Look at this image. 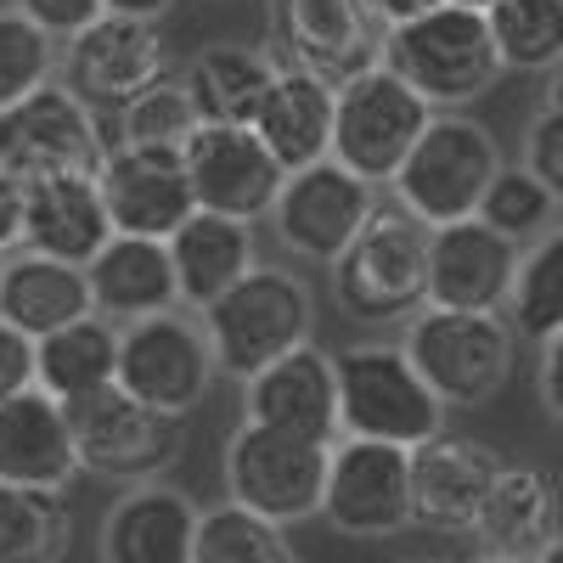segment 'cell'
Masks as SVG:
<instances>
[{
	"label": "cell",
	"instance_id": "obj_1",
	"mask_svg": "<svg viewBox=\"0 0 563 563\" xmlns=\"http://www.w3.org/2000/svg\"><path fill=\"white\" fill-rule=\"evenodd\" d=\"M378 63L395 79H406L434 113H456L467 102L490 97L496 79L507 74L501 57H496L490 18L474 12V7H451V0L384 29Z\"/></svg>",
	"mask_w": 563,
	"mask_h": 563
},
{
	"label": "cell",
	"instance_id": "obj_2",
	"mask_svg": "<svg viewBox=\"0 0 563 563\" xmlns=\"http://www.w3.org/2000/svg\"><path fill=\"white\" fill-rule=\"evenodd\" d=\"M429 238L434 225H422L400 203H378L372 220L355 231V243L327 265V288L333 305L350 321H411L429 305Z\"/></svg>",
	"mask_w": 563,
	"mask_h": 563
},
{
	"label": "cell",
	"instance_id": "obj_3",
	"mask_svg": "<svg viewBox=\"0 0 563 563\" xmlns=\"http://www.w3.org/2000/svg\"><path fill=\"white\" fill-rule=\"evenodd\" d=\"M214 344V366L225 378L249 384L254 372H265L271 361H282L288 350L316 339V294L310 282L288 265H254L243 271L231 288L198 310Z\"/></svg>",
	"mask_w": 563,
	"mask_h": 563
},
{
	"label": "cell",
	"instance_id": "obj_4",
	"mask_svg": "<svg viewBox=\"0 0 563 563\" xmlns=\"http://www.w3.org/2000/svg\"><path fill=\"white\" fill-rule=\"evenodd\" d=\"M406 361L422 372L445 411H479L490 406L519 366V333L501 310H434L422 305L406 321L400 339Z\"/></svg>",
	"mask_w": 563,
	"mask_h": 563
},
{
	"label": "cell",
	"instance_id": "obj_5",
	"mask_svg": "<svg viewBox=\"0 0 563 563\" xmlns=\"http://www.w3.org/2000/svg\"><path fill=\"white\" fill-rule=\"evenodd\" d=\"M333 372H339V434L350 440H384L417 451L451 417L400 344H344L333 350Z\"/></svg>",
	"mask_w": 563,
	"mask_h": 563
},
{
	"label": "cell",
	"instance_id": "obj_6",
	"mask_svg": "<svg viewBox=\"0 0 563 563\" xmlns=\"http://www.w3.org/2000/svg\"><path fill=\"white\" fill-rule=\"evenodd\" d=\"M501 141L485 119L474 113H434L429 130L417 135V147L406 153V164L395 169L389 192L400 209H411L422 225H451L479 214L485 186L501 169Z\"/></svg>",
	"mask_w": 563,
	"mask_h": 563
},
{
	"label": "cell",
	"instance_id": "obj_7",
	"mask_svg": "<svg viewBox=\"0 0 563 563\" xmlns=\"http://www.w3.org/2000/svg\"><path fill=\"white\" fill-rule=\"evenodd\" d=\"M175 74H180V63H175V45H169L164 23L113 18V12H102L97 23L68 34L63 57H57V79L97 119L124 113L135 97H147V90H158Z\"/></svg>",
	"mask_w": 563,
	"mask_h": 563
},
{
	"label": "cell",
	"instance_id": "obj_8",
	"mask_svg": "<svg viewBox=\"0 0 563 563\" xmlns=\"http://www.w3.org/2000/svg\"><path fill=\"white\" fill-rule=\"evenodd\" d=\"M74 451H79V474L141 485V479H164L186 451V417H169L147 400L124 395L119 384H102L79 400L63 406Z\"/></svg>",
	"mask_w": 563,
	"mask_h": 563
},
{
	"label": "cell",
	"instance_id": "obj_9",
	"mask_svg": "<svg viewBox=\"0 0 563 563\" xmlns=\"http://www.w3.org/2000/svg\"><path fill=\"white\" fill-rule=\"evenodd\" d=\"M327 451L316 440H294L260 429V422H238L220 451V479H225V501H238L260 519L294 530L305 519H321V490H327Z\"/></svg>",
	"mask_w": 563,
	"mask_h": 563
},
{
	"label": "cell",
	"instance_id": "obj_10",
	"mask_svg": "<svg viewBox=\"0 0 563 563\" xmlns=\"http://www.w3.org/2000/svg\"><path fill=\"white\" fill-rule=\"evenodd\" d=\"M220 378L214 366V344H209V327L198 310H164V316H141L119 327V372L113 384L135 400H147L169 417H192L209 389Z\"/></svg>",
	"mask_w": 563,
	"mask_h": 563
},
{
	"label": "cell",
	"instance_id": "obj_11",
	"mask_svg": "<svg viewBox=\"0 0 563 563\" xmlns=\"http://www.w3.org/2000/svg\"><path fill=\"white\" fill-rule=\"evenodd\" d=\"M429 119L434 108L378 63L333 90V158L372 186H389Z\"/></svg>",
	"mask_w": 563,
	"mask_h": 563
},
{
	"label": "cell",
	"instance_id": "obj_12",
	"mask_svg": "<svg viewBox=\"0 0 563 563\" xmlns=\"http://www.w3.org/2000/svg\"><path fill=\"white\" fill-rule=\"evenodd\" d=\"M108 158L102 119L90 113L63 79H45L40 90L0 108V169L23 180L45 175H97Z\"/></svg>",
	"mask_w": 563,
	"mask_h": 563
},
{
	"label": "cell",
	"instance_id": "obj_13",
	"mask_svg": "<svg viewBox=\"0 0 563 563\" xmlns=\"http://www.w3.org/2000/svg\"><path fill=\"white\" fill-rule=\"evenodd\" d=\"M321 525L350 541H395L411 530V451L339 434L327 451Z\"/></svg>",
	"mask_w": 563,
	"mask_h": 563
},
{
	"label": "cell",
	"instance_id": "obj_14",
	"mask_svg": "<svg viewBox=\"0 0 563 563\" xmlns=\"http://www.w3.org/2000/svg\"><path fill=\"white\" fill-rule=\"evenodd\" d=\"M372 209H378V186L344 169L339 158H321V164L288 169L265 220L294 260L333 265L355 243V231L372 220Z\"/></svg>",
	"mask_w": 563,
	"mask_h": 563
},
{
	"label": "cell",
	"instance_id": "obj_15",
	"mask_svg": "<svg viewBox=\"0 0 563 563\" xmlns=\"http://www.w3.org/2000/svg\"><path fill=\"white\" fill-rule=\"evenodd\" d=\"M271 45L288 68L344 85L378 68L384 29L361 0H271Z\"/></svg>",
	"mask_w": 563,
	"mask_h": 563
},
{
	"label": "cell",
	"instance_id": "obj_16",
	"mask_svg": "<svg viewBox=\"0 0 563 563\" xmlns=\"http://www.w3.org/2000/svg\"><path fill=\"white\" fill-rule=\"evenodd\" d=\"M180 158H186V180H192L198 209L249 220V225L271 214L282 180H288V169L271 158V147L243 124H198L186 135Z\"/></svg>",
	"mask_w": 563,
	"mask_h": 563
},
{
	"label": "cell",
	"instance_id": "obj_17",
	"mask_svg": "<svg viewBox=\"0 0 563 563\" xmlns=\"http://www.w3.org/2000/svg\"><path fill=\"white\" fill-rule=\"evenodd\" d=\"M243 417L260 429L294 434V440H316L333 445L339 440V372H333V350H321L316 339L288 350L282 361H271L265 372L243 384Z\"/></svg>",
	"mask_w": 563,
	"mask_h": 563
},
{
	"label": "cell",
	"instance_id": "obj_18",
	"mask_svg": "<svg viewBox=\"0 0 563 563\" xmlns=\"http://www.w3.org/2000/svg\"><path fill=\"white\" fill-rule=\"evenodd\" d=\"M496 451L440 429L411 451V525L429 536H474L485 490L496 479Z\"/></svg>",
	"mask_w": 563,
	"mask_h": 563
},
{
	"label": "cell",
	"instance_id": "obj_19",
	"mask_svg": "<svg viewBox=\"0 0 563 563\" xmlns=\"http://www.w3.org/2000/svg\"><path fill=\"white\" fill-rule=\"evenodd\" d=\"M97 186H102L113 231H124V238H158L164 243L198 209L180 147H108Z\"/></svg>",
	"mask_w": 563,
	"mask_h": 563
},
{
	"label": "cell",
	"instance_id": "obj_20",
	"mask_svg": "<svg viewBox=\"0 0 563 563\" xmlns=\"http://www.w3.org/2000/svg\"><path fill=\"white\" fill-rule=\"evenodd\" d=\"M519 243H507L479 214L434 225L429 238V305L434 310H501L519 276Z\"/></svg>",
	"mask_w": 563,
	"mask_h": 563
},
{
	"label": "cell",
	"instance_id": "obj_21",
	"mask_svg": "<svg viewBox=\"0 0 563 563\" xmlns=\"http://www.w3.org/2000/svg\"><path fill=\"white\" fill-rule=\"evenodd\" d=\"M198 501L169 479L124 485V496L108 507L97 558L102 563H192L198 547Z\"/></svg>",
	"mask_w": 563,
	"mask_h": 563
},
{
	"label": "cell",
	"instance_id": "obj_22",
	"mask_svg": "<svg viewBox=\"0 0 563 563\" xmlns=\"http://www.w3.org/2000/svg\"><path fill=\"white\" fill-rule=\"evenodd\" d=\"M79 479V451L63 400L45 389H23L0 406V485L68 490Z\"/></svg>",
	"mask_w": 563,
	"mask_h": 563
},
{
	"label": "cell",
	"instance_id": "obj_23",
	"mask_svg": "<svg viewBox=\"0 0 563 563\" xmlns=\"http://www.w3.org/2000/svg\"><path fill=\"white\" fill-rule=\"evenodd\" d=\"M85 282H90V310L119 321V327L141 321V316H164V310L180 305L169 243H158V238H124V231H113V238L90 254Z\"/></svg>",
	"mask_w": 563,
	"mask_h": 563
},
{
	"label": "cell",
	"instance_id": "obj_24",
	"mask_svg": "<svg viewBox=\"0 0 563 563\" xmlns=\"http://www.w3.org/2000/svg\"><path fill=\"white\" fill-rule=\"evenodd\" d=\"M563 530V496L558 479L536 462H501L485 490L474 541L501 558H541V547Z\"/></svg>",
	"mask_w": 563,
	"mask_h": 563
},
{
	"label": "cell",
	"instance_id": "obj_25",
	"mask_svg": "<svg viewBox=\"0 0 563 563\" xmlns=\"http://www.w3.org/2000/svg\"><path fill=\"white\" fill-rule=\"evenodd\" d=\"M164 243H169L175 288H180V305L186 310H209L243 271L260 265L254 225L249 220H231V214H209V209H192Z\"/></svg>",
	"mask_w": 563,
	"mask_h": 563
},
{
	"label": "cell",
	"instance_id": "obj_26",
	"mask_svg": "<svg viewBox=\"0 0 563 563\" xmlns=\"http://www.w3.org/2000/svg\"><path fill=\"white\" fill-rule=\"evenodd\" d=\"M271 79H276V57L260 52V45H238V40H209L180 68V90L192 97L198 124L254 130V119L271 97Z\"/></svg>",
	"mask_w": 563,
	"mask_h": 563
},
{
	"label": "cell",
	"instance_id": "obj_27",
	"mask_svg": "<svg viewBox=\"0 0 563 563\" xmlns=\"http://www.w3.org/2000/svg\"><path fill=\"white\" fill-rule=\"evenodd\" d=\"M108 238H113V220H108L97 175H45V180H29L23 249L68 260V265H90V254H97Z\"/></svg>",
	"mask_w": 563,
	"mask_h": 563
},
{
	"label": "cell",
	"instance_id": "obj_28",
	"mask_svg": "<svg viewBox=\"0 0 563 563\" xmlns=\"http://www.w3.org/2000/svg\"><path fill=\"white\" fill-rule=\"evenodd\" d=\"M333 90L339 85L276 63V79H271V97L254 119V135L271 147V158L282 169H305V164L333 158Z\"/></svg>",
	"mask_w": 563,
	"mask_h": 563
},
{
	"label": "cell",
	"instance_id": "obj_29",
	"mask_svg": "<svg viewBox=\"0 0 563 563\" xmlns=\"http://www.w3.org/2000/svg\"><path fill=\"white\" fill-rule=\"evenodd\" d=\"M79 316H90L85 265L34 254V249L7 254V265H0V321H12L29 339H45Z\"/></svg>",
	"mask_w": 563,
	"mask_h": 563
},
{
	"label": "cell",
	"instance_id": "obj_30",
	"mask_svg": "<svg viewBox=\"0 0 563 563\" xmlns=\"http://www.w3.org/2000/svg\"><path fill=\"white\" fill-rule=\"evenodd\" d=\"M113 372H119V321H108L97 310L34 339V389H45L63 406L113 384Z\"/></svg>",
	"mask_w": 563,
	"mask_h": 563
},
{
	"label": "cell",
	"instance_id": "obj_31",
	"mask_svg": "<svg viewBox=\"0 0 563 563\" xmlns=\"http://www.w3.org/2000/svg\"><path fill=\"white\" fill-rule=\"evenodd\" d=\"M74 547L68 490L0 485V563H63Z\"/></svg>",
	"mask_w": 563,
	"mask_h": 563
},
{
	"label": "cell",
	"instance_id": "obj_32",
	"mask_svg": "<svg viewBox=\"0 0 563 563\" xmlns=\"http://www.w3.org/2000/svg\"><path fill=\"white\" fill-rule=\"evenodd\" d=\"M485 18H490L496 57L507 74L563 68V0H496Z\"/></svg>",
	"mask_w": 563,
	"mask_h": 563
},
{
	"label": "cell",
	"instance_id": "obj_33",
	"mask_svg": "<svg viewBox=\"0 0 563 563\" xmlns=\"http://www.w3.org/2000/svg\"><path fill=\"white\" fill-rule=\"evenodd\" d=\"M192 563H305L288 530L260 519L238 501H214L198 512V547Z\"/></svg>",
	"mask_w": 563,
	"mask_h": 563
},
{
	"label": "cell",
	"instance_id": "obj_34",
	"mask_svg": "<svg viewBox=\"0 0 563 563\" xmlns=\"http://www.w3.org/2000/svg\"><path fill=\"white\" fill-rule=\"evenodd\" d=\"M507 321L519 339H552L563 333V225H552L547 238H536L519 254V276H512Z\"/></svg>",
	"mask_w": 563,
	"mask_h": 563
},
{
	"label": "cell",
	"instance_id": "obj_35",
	"mask_svg": "<svg viewBox=\"0 0 563 563\" xmlns=\"http://www.w3.org/2000/svg\"><path fill=\"white\" fill-rule=\"evenodd\" d=\"M479 220H485L490 231H501L507 243L530 249L536 238H547V231H552L558 198L547 192V186H541L525 164H501L496 180L485 186V198H479Z\"/></svg>",
	"mask_w": 563,
	"mask_h": 563
},
{
	"label": "cell",
	"instance_id": "obj_36",
	"mask_svg": "<svg viewBox=\"0 0 563 563\" xmlns=\"http://www.w3.org/2000/svg\"><path fill=\"white\" fill-rule=\"evenodd\" d=\"M192 130H198V113H192V97L180 90V74L147 90V97H135L124 113L102 119L108 147H186Z\"/></svg>",
	"mask_w": 563,
	"mask_h": 563
},
{
	"label": "cell",
	"instance_id": "obj_37",
	"mask_svg": "<svg viewBox=\"0 0 563 563\" xmlns=\"http://www.w3.org/2000/svg\"><path fill=\"white\" fill-rule=\"evenodd\" d=\"M57 57L63 45L40 23H29L18 7H0V108H12L45 79H57Z\"/></svg>",
	"mask_w": 563,
	"mask_h": 563
},
{
	"label": "cell",
	"instance_id": "obj_38",
	"mask_svg": "<svg viewBox=\"0 0 563 563\" xmlns=\"http://www.w3.org/2000/svg\"><path fill=\"white\" fill-rule=\"evenodd\" d=\"M525 169L547 186L563 209V113L558 108H541L525 130Z\"/></svg>",
	"mask_w": 563,
	"mask_h": 563
},
{
	"label": "cell",
	"instance_id": "obj_39",
	"mask_svg": "<svg viewBox=\"0 0 563 563\" xmlns=\"http://www.w3.org/2000/svg\"><path fill=\"white\" fill-rule=\"evenodd\" d=\"M12 7H18L29 23H40L57 45H63L68 34H79L85 23L102 18V0H12Z\"/></svg>",
	"mask_w": 563,
	"mask_h": 563
},
{
	"label": "cell",
	"instance_id": "obj_40",
	"mask_svg": "<svg viewBox=\"0 0 563 563\" xmlns=\"http://www.w3.org/2000/svg\"><path fill=\"white\" fill-rule=\"evenodd\" d=\"M23 389H34V339L18 333L12 321H0V406Z\"/></svg>",
	"mask_w": 563,
	"mask_h": 563
},
{
	"label": "cell",
	"instance_id": "obj_41",
	"mask_svg": "<svg viewBox=\"0 0 563 563\" xmlns=\"http://www.w3.org/2000/svg\"><path fill=\"white\" fill-rule=\"evenodd\" d=\"M23 214H29V180L0 169V254L23 249Z\"/></svg>",
	"mask_w": 563,
	"mask_h": 563
},
{
	"label": "cell",
	"instance_id": "obj_42",
	"mask_svg": "<svg viewBox=\"0 0 563 563\" xmlns=\"http://www.w3.org/2000/svg\"><path fill=\"white\" fill-rule=\"evenodd\" d=\"M536 395H541V406L563 422V333L541 339V361H536Z\"/></svg>",
	"mask_w": 563,
	"mask_h": 563
},
{
	"label": "cell",
	"instance_id": "obj_43",
	"mask_svg": "<svg viewBox=\"0 0 563 563\" xmlns=\"http://www.w3.org/2000/svg\"><path fill=\"white\" fill-rule=\"evenodd\" d=\"M361 7L378 18V29H395V23H406V18H417V12L440 7V0H361Z\"/></svg>",
	"mask_w": 563,
	"mask_h": 563
},
{
	"label": "cell",
	"instance_id": "obj_44",
	"mask_svg": "<svg viewBox=\"0 0 563 563\" xmlns=\"http://www.w3.org/2000/svg\"><path fill=\"white\" fill-rule=\"evenodd\" d=\"M102 12L113 18H147V23H164L175 12V0H102Z\"/></svg>",
	"mask_w": 563,
	"mask_h": 563
},
{
	"label": "cell",
	"instance_id": "obj_45",
	"mask_svg": "<svg viewBox=\"0 0 563 563\" xmlns=\"http://www.w3.org/2000/svg\"><path fill=\"white\" fill-rule=\"evenodd\" d=\"M536 563H563V530H558V536L541 547V558H536Z\"/></svg>",
	"mask_w": 563,
	"mask_h": 563
},
{
	"label": "cell",
	"instance_id": "obj_46",
	"mask_svg": "<svg viewBox=\"0 0 563 563\" xmlns=\"http://www.w3.org/2000/svg\"><path fill=\"white\" fill-rule=\"evenodd\" d=\"M547 108H558L563 113V68L552 74V85H547Z\"/></svg>",
	"mask_w": 563,
	"mask_h": 563
},
{
	"label": "cell",
	"instance_id": "obj_47",
	"mask_svg": "<svg viewBox=\"0 0 563 563\" xmlns=\"http://www.w3.org/2000/svg\"><path fill=\"white\" fill-rule=\"evenodd\" d=\"M479 563H536V558H501V552H485Z\"/></svg>",
	"mask_w": 563,
	"mask_h": 563
},
{
	"label": "cell",
	"instance_id": "obj_48",
	"mask_svg": "<svg viewBox=\"0 0 563 563\" xmlns=\"http://www.w3.org/2000/svg\"><path fill=\"white\" fill-rule=\"evenodd\" d=\"M451 7H474V12H490L496 0H451Z\"/></svg>",
	"mask_w": 563,
	"mask_h": 563
},
{
	"label": "cell",
	"instance_id": "obj_49",
	"mask_svg": "<svg viewBox=\"0 0 563 563\" xmlns=\"http://www.w3.org/2000/svg\"><path fill=\"white\" fill-rule=\"evenodd\" d=\"M400 563H440V558H400Z\"/></svg>",
	"mask_w": 563,
	"mask_h": 563
},
{
	"label": "cell",
	"instance_id": "obj_50",
	"mask_svg": "<svg viewBox=\"0 0 563 563\" xmlns=\"http://www.w3.org/2000/svg\"><path fill=\"white\" fill-rule=\"evenodd\" d=\"M0 265H7V254H0Z\"/></svg>",
	"mask_w": 563,
	"mask_h": 563
}]
</instances>
